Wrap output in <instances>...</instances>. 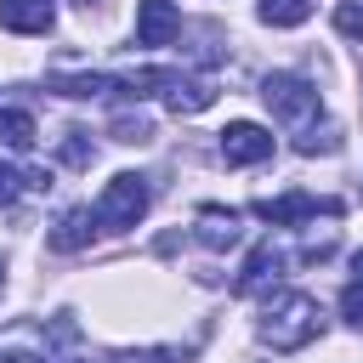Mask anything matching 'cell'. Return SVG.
<instances>
[{
  "mask_svg": "<svg viewBox=\"0 0 363 363\" xmlns=\"http://www.w3.org/2000/svg\"><path fill=\"white\" fill-rule=\"evenodd\" d=\"M318 335H323V306H318L312 295L289 289V295H278V301L267 306L261 340H267L272 352H301V346H306V340H318Z\"/></svg>",
  "mask_w": 363,
  "mask_h": 363,
  "instance_id": "1",
  "label": "cell"
},
{
  "mask_svg": "<svg viewBox=\"0 0 363 363\" xmlns=\"http://www.w3.org/2000/svg\"><path fill=\"white\" fill-rule=\"evenodd\" d=\"M147 176H136V170H119L108 187H102V199L91 204V216H96V227H108V233H125V227H136L142 216H147Z\"/></svg>",
  "mask_w": 363,
  "mask_h": 363,
  "instance_id": "2",
  "label": "cell"
},
{
  "mask_svg": "<svg viewBox=\"0 0 363 363\" xmlns=\"http://www.w3.org/2000/svg\"><path fill=\"white\" fill-rule=\"evenodd\" d=\"M261 102H267L272 119H284V125H312V113H318V85L301 79V74H267V79H261Z\"/></svg>",
  "mask_w": 363,
  "mask_h": 363,
  "instance_id": "3",
  "label": "cell"
},
{
  "mask_svg": "<svg viewBox=\"0 0 363 363\" xmlns=\"http://www.w3.org/2000/svg\"><path fill=\"white\" fill-rule=\"evenodd\" d=\"M221 159L227 164H261V159H272V130H261L250 119H233L221 130Z\"/></svg>",
  "mask_w": 363,
  "mask_h": 363,
  "instance_id": "4",
  "label": "cell"
},
{
  "mask_svg": "<svg viewBox=\"0 0 363 363\" xmlns=\"http://www.w3.org/2000/svg\"><path fill=\"white\" fill-rule=\"evenodd\" d=\"M340 216V199H312V193H284V199H261L255 216L272 221V227H289V221H312V216Z\"/></svg>",
  "mask_w": 363,
  "mask_h": 363,
  "instance_id": "5",
  "label": "cell"
},
{
  "mask_svg": "<svg viewBox=\"0 0 363 363\" xmlns=\"http://www.w3.org/2000/svg\"><path fill=\"white\" fill-rule=\"evenodd\" d=\"M182 34L176 0H136V45H170Z\"/></svg>",
  "mask_w": 363,
  "mask_h": 363,
  "instance_id": "6",
  "label": "cell"
},
{
  "mask_svg": "<svg viewBox=\"0 0 363 363\" xmlns=\"http://www.w3.org/2000/svg\"><path fill=\"white\" fill-rule=\"evenodd\" d=\"M51 23H57L51 0H0V28L11 34H45Z\"/></svg>",
  "mask_w": 363,
  "mask_h": 363,
  "instance_id": "7",
  "label": "cell"
},
{
  "mask_svg": "<svg viewBox=\"0 0 363 363\" xmlns=\"http://www.w3.org/2000/svg\"><path fill=\"white\" fill-rule=\"evenodd\" d=\"M278 272H284V255L272 250V238L255 244L250 261H244V272H238V295H261L267 284H278Z\"/></svg>",
  "mask_w": 363,
  "mask_h": 363,
  "instance_id": "8",
  "label": "cell"
},
{
  "mask_svg": "<svg viewBox=\"0 0 363 363\" xmlns=\"http://www.w3.org/2000/svg\"><path fill=\"white\" fill-rule=\"evenodd\" d=\"M164 102H170V113H204V108L216 102V85H210V79H187V74H182V79L164 91Z\"/></svg>",
  "mask_w": 363,
  "mask_h": 363,
  "instance_id": "9",
  "label": "cell"
},
{
  "mask_svg": "<svg viewBox=\"0 0 363 363\" xmlns=\"http://www.w3.org/2000/svg\"><path fill=\"white\" fill-rule=\"evenodd\" d=\"M199 238H204L210 250L238 244V216H233V210H221V204H204V210H199Z\"/></svg>",
  "mask_w": 363,
  "mask_h": 363,
  "instance_id": "10",
  "label": "cell"
},
{
  "mask_svg": "<svg viewBox=\"0 0 363 363\" xmlns=\"http://www.w3.org/2000/svg\"><path fill=\"white\" fill-rule=\"evenodd\" d=\"M91 233H96V216L91 210H68L57 227H51V250H79V244H91Z\"/></svg>",
  "mask_w": 363,
  "mask_h": 363,
  "instance_id": "11",
  "label": "cell"
},
{
  "mask_svg": "<svg viewBox=\"0 0 363 363\" xmlns=\"http://www.w3.org/2000/svg\"><path fill=\"white\" fill-rule=\"evenodd\" d=\"M0 147H11V153L34 147V119L23 108H0Z\"/></svg>",
  "mask_w": 363,
  "mask_h": 363,
  "instance_id": "12",
  "label": "cell"
},
{
  "mask_svg": "<svg viewBox=\"0 0 363 363\" xmlns=\"http://www.w3.org/2000/svg\"><path fill=\"white\" fill-rule=\"evenodd\" d=\"M312 17V0H261V23L272 28H301Z\"/></svg>",
  "mask_w": 363,
  "mask_h": 363,
  "instance_id": "13",
  "label": "cell"
},
{
  "mask_svg": "<svg viewBox=\"0 0 363 363\" xmlns=\"http://www.w3.org/2000/svg\"><path fill=\"white\" fill-rule=\"evenodd\" d=\"M40 182H45L40 170H17L11 159H0V204H17V199H23L28 187H40Z\"/></svg>",
  "mask_w": 363,
  "mask_h": 363,
  "instance_id": "14",
  "label": "cell"
},
{
  "mask_svg": "<svg viewBox=\"0 0 363 363\" xmlns=\"http://www.w3.org/2000/svg\"><path fill=\"white\" fill-rule=\"evenodd\" d=\"M113 142H153V119L147 113H113Z\"/></svg>",
  "mask_w": 363,
  "mask_h": 363,
  "instance_id": "15",
  "label": "cell"
},
{
  "mask_svg": "<svg viewBox=\"0 0 363 363\" xmlns=\"http://www.w3.org/2000/svg\"><path fill=\"white\" fill-rule=\"evenodd\" d=\"M335 28H340L346 40H363V0H340V6H335Z\"/></svg>",
  "mask_w": 363,
  "mask_h": 363,
  "instance_id": "16",
  "label": "cell"
},
{
  "mask_svg": "<svg viewBox=\"0 0 363 363\" xmlns=\"http://www.w3.org/2000/svg\"><path fill=\"white\" fill-rule=\"evenodd\" d=\"M62 159H68V164H91V142H85V130H68V142H62Z\"/></svg>",
  "mask_w": 363,
  "mask_h": 363,
  "instance_id": "17",
  "label": "cell"
},
{
  "mask_svg": "<svg viewBox=\"0 0 363 363\" xmlns=\"http://www.w3.org/2000/svg\"><path fill=\"white\" fill-rule=\"evenodd\" d=\"M340 312H346V323H352V329H363V284H352V289L340 295Z\"/></svg>",
  "mask_w": 363,
  "mask_h": 363,
  "instance_id": "18",
  "label": "cell"
},
{
  "mask_svg": "<svg viewBox=\"0 0 363 363\" xmlns=\"http://www.w3.org/2000/svg\"><path fill=\"white\" fill-rule=\"evenodd\" d=\"M6 363H45V357H40V352H28V346H11V352H6Z\"/></svg>",
  "mask_w": 363,
  "mask_h": 363,
  "instance_id": "19",
  "label": "cell"
},
{
  "mask_svg": "<svg viewBox=\"0 0 363 363\" xmlns=\"http://www.w3.org/2000/svg\"><path fill=\"white\" fill-rule=\"evenodd\" d=\"M352 284H363V250L352 255Z\"/></svg>",
  "mask_w": 363,
  "mask_h": 363,
  "instance_id": "20",
  "label": "cell"
},
{
  "mask_svg": "<svg viewBox=\"0 0 363 363\" xmlns=\"http://www.w3.org/2000/svg\"><path fill=\"white\" fill-rule=\"evenodd\" d=\"M0 289H6V267H0Z\"/></svg>",
  "mask_w": 363,
  "mask_h": 363,
  "instance_id": "21",
  "label": "cell"
},
{
  "mask_svg": "<svg viewBox=\"0 0 363 363\" xmlns=\"http://www.w3.org/2000/svg\"><path fill=\"white\" fill-rule=\"evenodd\" d=\"M79 6H91V0H79Z\"/></svg>",
  "mask_w": 363,
  "mask_h": 363,
  "instance_id": "22",
  "label": "cell"
}]
</instances>
